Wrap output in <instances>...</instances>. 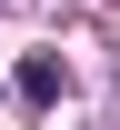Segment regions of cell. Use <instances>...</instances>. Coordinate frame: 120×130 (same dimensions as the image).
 <instances>
[{
  "label": "cell",
  "mask_w": 120,
  "mask_h": 130,
  "mask_svg": "<svg viewBox=\"0 0 120 130\" xmlns=\"http://www.w3.org/2000/svg\"><path fill=\"white\" fill-rule=\"evenodd\" d=\"M10 90H20V110H50V100H60V60H50V50H30Z\"/></svg>",
  "instance_id": "1"
}]
</instances>
